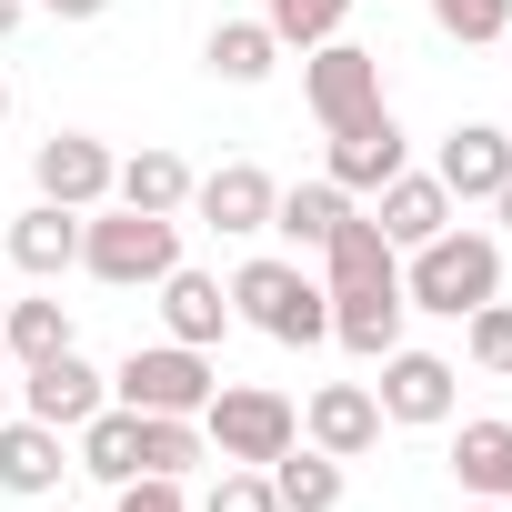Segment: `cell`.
<instances>
[{
  "label": "cell",
  "mask_w": 512,
  "mask_h": 512,
  "mask_svg": "<svg viewBox=\"0 0 512 512\" xmlns=\"http://www.w3.org/2000/svg\"><path fill=\"white\" fill-rule=\"evenodd\" d=\"M272 201H282V181H272L262 161H221L211 181H191V211H201L221 241H251V231H272Z\"/></svg>",
  "instance_id": "8"
},
{
  "label": "cell",
  "mask_w": 512,
  "mask_h": 512,
  "mask_svg": "<svg viewBox=\"0 0 512 512\" xmlns=\"http://www.w3.org/2000/svg\"><path fill=\"white\" fill-rule=\"evenodd\" d=\"M302 442L332 452V462H362V452H382V402H372L362 382H322V392L302 402Z\"/></svg>",
  "instance_id": "10"
},
{
  "label": "cell",
  "mask_w": 512,
  "mask_h": 512,
  "mask_svg": "<svg viewBox=\"0 0 512 512\" xmlns=\"http://www.w3.org/2000/svg\"><path fill=\"white\" fill-rule=\"evenodd\" d=\"M11 262H21L31 282H61V272L81 262V211H61V201H31V211L11 221Z\"/></svg>",
  "instance_id": "19"
},
{
  "label": "cell",
  "mask_w": 512,
  "mask_h": 512,
  "mask_svg": "<svg viewBox=\"0 0 512 512\" xmlns=\"http://www.w3.org/2000/svg\"><path fill=\"white\" fill-rule=\"evenodd\" d=\"M201 442H211V462L272 472V462L302 442V412H292V392H272V382H221V392L201 402Z\"/></svg>",
  "instance_id": "5"
},
{
  "label": "cell",
  "mask_w": 512,
  "mask_h": 512,
  "mask_svg": "<svg viewBox=\"0 0 512 512\" xmlns=\"http://www.w3.org/2000/svg\"><path fill=\"white\" fill-rule=\"evenodd\" d=\"M492 292H502V241H492V231H432L412 262H402V302H412V312L462 322V312H482Z\"/></svg>",
  "instance_id": "3"
},
{
  "label": "cell",
  "mask_w": 512,
  "mask_h": 512,
  "mask_svg": "<svg viewBox=\"0 0 512 512\" xmlns=\"http://www.w3.org/2000/svg\"><path fill=\"white\" fill-rule=\"evenodd\" d=\"M151 292H161V332H171V342H191V352H211V342L231 332V292H221L211 272H181V262H171V272H161Z\"/></svg>",
  "instance_id": "16"
},
{
  "label": "cell",
  "mask_w": 512,
  "mask_h": 512,
  "mask_svg": "<svg viewBox=\"0 0 512 512\" xmlns=\"http://www.w3.org/2000/svg\"><path fill=\"white\" fill-rule=\"evenodd\" d=\"M11 31H21V0H0V41H11Z\"/></svg>",
  "instance_id": "33"
},
{
  "label": "cell",
  "mask_w": 512,
  "mask_h": 512,
  "mask_svg": "<svg viewBox=\"0 0 512 512\" xmlns=\"http://www.w3.org/2000/svg\"><path fill=\"white\" fill-rule=\"evenodd\" d=\"M452 472H462L472 502H512V422H462Z\"/></svg>",
  "instance_id": "22"
},
{
  "label": "cell",
  "mask_w": 512,
  "mask_h": 512,
  "mask_svg": "<svg viewBox=\"0 0 512 512\" xmlns=\"http://www.w3.org/2000/svg\"><path fill=\"white\" fill-rule=\"evenodd\" d=\"M231 312L251 322V332H272V342H332V292L302 272V262H282V251H262V262H241L231 272Z\"/></svg>",
  "instance_id": "4"
},
{
  "label": "cell",
  "mask_w": 512,
  "mask_h": 512,
  "mask_svg": "<svg viewBox=\"0 0 512 512\" xmlns=\"http://www.w3.org/2000/svg\"><path fill=\"white\" fill-rule=\"evenodd\" d=\"M61 472H71V432H51V422H0V492H21V502H41V492H61Z\"/></svg>",
  "instance_id": "15"
},
{
  "label": "cell",
  "mask_w": 512,
  "mask_h": 512,
  "mask_svg": "<svg viewBox=\"0 0 512 512\" xmlns=\"http://www.w3.org/2000/svg\"><path fill=\"white\" fill-rule=\"evenodd\" d=\"M432 181H442L452 201H492V191L512 181V131H492V121H462V131L442 141Z\"/></svg>",
  "instance_id": "14"
},
{
  "label": "cell",
  "mask_w": 512,
  "mask_h": 512,
  "mask_svg": "<svg viewBox=\"0 0 512 512\" xmlns=\"http://www.w3.org/2000/svg\"><path fill=\"white\" fill-rule=\"evenodd\" d=\"M171 262H181V221H171V211H131V201L81 211V272H91V282H111V292H151Z\"/></svg>",
  "instance_id": "2"
},
{
  "label": "cell",
  "mask_w": 512,
  "mask_h": 512,
  "mask_svg": "<svg viewBox=\"0 0 512 512\" xmlns=\"http://www.w3.org/2000/svg\"><path fill=\"white\" fill-rule=\"evenodd\" d=\"M372 221H382L392 251H422L432 231H452V191H442L432 171H392V181L372 191Z\"/></svg>",
  "instance_id": "13"
},
{
  "label": "cell",
  "mask_w": 512,
  "mask_h": 512,
  "mask_svg": "<svg viewBox=\"0 0 512 512\" xmlns=\"http://www.w3.org/2000/svg\"><path fill=\"white\" fill-rule=\"evenodd\" d=\"M0 332H11V352L21 362H51V352H71V312L41 292V302H11V322H0Z\"/></svg>",
  "instance_id": "27"
},
{
  "label": "cell",
  "mask_w": 512,
  "mask_h": 512,
  "mask_svg": "<svg viewBox=\"0 0 512 512\" xmlns=\"http://www.w3.org/2000/svg\"><path fill=\"white\" fill-rule=\"evenodd\" d=\"M322 292H332V342L342 352H362V362H382L392 342H402V251L382 241V221L372 211H352L332 241H322Z\"/></svg>",
  "instance_id": "1"
},
{
  "label": "cell",
  "mask_w": 512,
  "mask_h": 512,
  "mask_svg": "<svg viewBox=\"0 0 512 512\" xmlns=\"http://www.w3.org/2000/svg\"><path fill=\"white\" fill-rule=\"evenodd\" d=\"M502 41H512V31H502Z\"/></svg>",
  "instance_id": "37"
},
{
  "label": "cell",
  "mask_w": 512,
  "mask_h": 512,
  "mask_svg": "<svg viewBox=\"0 0 512 512\" xmlns=\"http://www.w3.org/2000/svg\"><path fill=\"white\" fill-rule=\"evenodd\" d=\"M272 51H282L272 21H221V31H211V71L241 81V91H251V81H272Z\"/></svg>",
  "instance_id": "25"
},
{
  "label": "cell",
  "mask_w": 512,
  "mask_h": 512,
  "mask_svg": "<svg viewBox=\"0 0 512 512\" xmlns=\"http://www.w3.org/2000/svg\"><path fill=\"white\" fill-rule=\"evenodd\" d=\"M71 442H81V452H71V472H91V482H111V492L141 472V412H131V402H101Z\"/></svg>",
  "instance_id": "18"
},
{
  "label": "cell",
  "mask_w": 512,
  "mask_h": 512,
  "mask_svg": "<svg viewBox=\"0 0 512 512\" xmlns=\"http://www.w3.org/2000/svg\"><path fill=\"white\" fill-rule=\"evenodd\" d=\"M472 512H512V502H472Z\"/></svg>",
  "instance_id": "36"
},
{
  "label": "cell",
  "mask_w": 512,
  "mask_h": 512,
  "mask_svg": "<svg viewBox=\"0 0 512 512\" xmlns=\"http://www.w3.org/2000/svg\"><path fill=\"white\" fill-rule=\"evenodd\" d=\"M492 211H502V231H512V181H502V191H492Z\"/></svg>",
  "instance_id": "34"
},
{
  "label": "cell",
  "mask_w": 512,
  "mask_h": 512,
  "mask_svg": "<svg viewBox=\"0 0 512 512\" xmlns=\"http://www.w3.org/2000/svg\"><path fill=\"white\" fill-rule=\"evenodd\" d=\"M272 492H282V512H342V462L312 452V442H292L272 462Z\"/></svg>",
  "instance_id": "23"
},
{
  "label": "cell",
  "mask_w": 512,
  "mask_h": 512,
  "mask_svg": "<svg viewBox=\"0 0 512 512\" xmlns=\"http://www.w3.org/2000/svg\"><path fill=\"white\" fill-rule=\"evenodd\" d=\"M0 121H11V81H0Z\"/></svg>",
  "instance_id": "35"
},
{
  "label": "cell",
  "mask_w": 512,
  "mask_h": 512,
  "mask_svg": "<svg viewBox=\"0 0 512 512\" xmlns=\"http://www.w3.org/2000/svg\"><path fill=\"white\" fill-rule=\"evenodd\" d=\"M452 382H462V372H452L442 352H402V342H392L372 402H382V422H412V432H422V422H452Z\"/></svg>",
  "instance_id": "9"
},
{
  "label": "cell",
  "mask_w": 512,
  "mask_h": 512,
  "mask_svg": "<svg viewBox=\"0 0 512 512\" xmlns=\"http://www.w3.org/2000/svg\"><path fill=\"white\" fill-rule=\"evenodd\" d=\"M31 171H41V201H61V211H101V201H111V171H121V161H111V151H101L91 131H51Z\"/></svg>",
  "instance_id": "11"
},
{
  "label": "cell",
  "mask_w": 512,
  "mask_h": 512,
  "mask_svg": "<svg viewBox=\"0 0 512 512\" xmlns=\"http://www.w3.org/2000/svg\"><path fill=\"white\" fill-rule=\"evenodd\" d=\"M392 171H402V121H392V101L332 131V171H322V181H342V191H382Z\"/></svg>",
  "instance_id": "12"
},
{
  "label": "cell",
  "mask_w": 512,
  "mask_h": 512,
  "mask_svg": "<svg viewBox=\"0 0 512 512\" xmlns=\"http://www.w3.org/2000/svg\"><path fill=\"white\" fill-rule=\"evenodd\" d=\"M111 201H131V211H171V221H181V211H191V161L151 141V151H131V161L111 171Z\"/></svg>",
  "instance_id": "20"
},
{
  "label": "cell",
  "mask_w": 512,
  "mask_h": 512,
  "mask_svg": "<svg viewBox=\"0 0 512 512\" xmlns=\"http://www.w3.org/2000/svg\"><path fill=\"white\" fill-rule=\"evenodd\" d=\"M101 402H111V382H101L81 352H51V362H31V422H51V432H81Z\"/></svg>",
  "instance_id": "17"
},
{
  "label": "cell",
  "mask_w": 512,
  "mask_h": 512,
  "mask_svg": "<svg viewBox=\"0 0 512 512\" xmlns=\"http://www.w3.org/2000/svg\"><path fill=\"white\" fill-rule=\"evenodd\" d=\"M342 221H352V191H342V181H292V191L272 201V231H282L292 251H322Z\"/></svg>",
  "instance_id": "21"
},
{
  "label": "cell",
  "mask_w": 512,
  "mask_h": 512,
  "mask_svg": "<svg viewBox=\"0 0 512 512\" xmlns=\"http://www.w3.org/2000/svg\"><path fill=\"white\" fill-rule=\"evenodd\" d=\"M211 392H221V372L191 342H151V352H131L111 372V402H131V412H201Z\"/></svg>",
  "instance_id": "6"
},
{
  "label": "cell",
  "mask_w": 512,
  "mask_h": 512,
  "mask_svg": "<svg viewBox=\"0 0 512 512\" xmlns=\"http://www.w3.org/2000/svg\"><path fill=\"white\" fill-rule=\"evenodd\" d=\"M111 512H191V492H181V482H161V472H131Z\"/></svg>",
  "instance_id": "31"
},
{
  "label": "cell",
  "mask_w": 512,
  "mask_h": 512,
  "mask_svg": "<svg viewBox=\"0 0 512 512\" xmlns=\"http://www.w3.org/2000/svg\"><path fill=\"white\" fill-rule=\"evenodd\" d=\"M41 11H61V21H101L111 0H41Z\"/></svg>",
  "instance_id": "32"
},
{
  "label": "cell",
  "mask_w": 512,
  "mask_h": 512,
  "mask_svg": "<svg viewBox=\"0 0 512 512\" xmlns=\"http://www.w3.org/2000/svg\"><path fill=\"white\" fill-rule=\"evenodd\" d=\"M432 31L462 41V51H472V41H502V31H512V0H432Z\"/></svg>",
  "instance_id": "29"
},
{
  "label": "cell",
  "mask_w": 512,
  "mask_h": 512,
  "mask_svg": "<svg viewBox=\"0 0 512 512\" xmlns=\"http://www.w3.org/2000/svg\"><path fill=\"white\" fill-rule=\"evenodd\" d=\"M302 91H312V121L342 131V121L382 111V51H362V41H322L312 71H302Z\"/></svg>",
  "instance_id": "7"
},
{
  "label": "cell",
  "mask_w": 512,
  "mask_h": 512,
  "mask_svg": "<svg viewBox=\"0 0 512 512\" xmlns=\"http://www.w3.org/2000/svg\"><path fill=\"white\" fill-rule=\"evenodd\" d=\"M272 41L282 51H322V41H342V21H352V0H272Z\"/></svg>",
  "instance_id": "26"
},
{
  "label": "cell",
  "mask_w": 512,
  "mask_h": 512,
  "mask_svg": "<svg viewBox=\"0 0 512 512\" xmlns=\"http://www.w3.org/2000/svg\"><path fill=\"white\" fill-rule=\"evenodd\" d=\"M191 512H282V492H272V472H251V462H221V482H211Z\"/></svg>",
  "instance_id": "30"
},
{
  "label": "cell",
  "mask_w": 512,
  "mask_h": 512,
  "mask_svg": "<svg viewBox=\"0 0 512 512\" xmlns=\"http://www.w3.org/2000/svg\"><path fill=\"white\" fill-rule=\"evenodd\" d=\"M191 462H211V442H201V412H141V472L181 482Z\"/></svg>",
  "instance_id": "24"
},
{
  "label": "cell",
  "mask_w": 512,
  "mask_h": 512,
  "mask_svg": "<svg viewBox=\"0 0 512 512\" xmlns=\"http://www.w3.org/2000/svg\"><path fill=\"white\" fill-rule=\"evenodd\" d=\"M462 352H472L482 372H502V382H512V302H502V292H492L482 312H462Z\"/></svg>",
  "instance_id": "28"
}]
</instances>
